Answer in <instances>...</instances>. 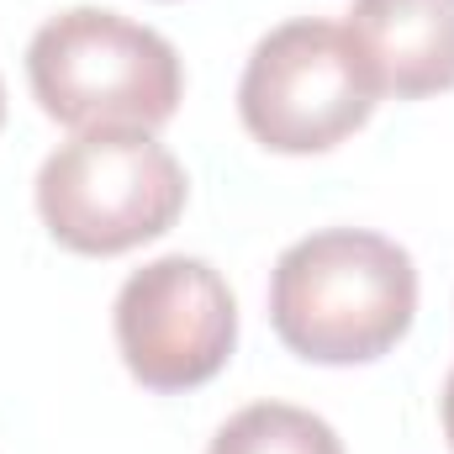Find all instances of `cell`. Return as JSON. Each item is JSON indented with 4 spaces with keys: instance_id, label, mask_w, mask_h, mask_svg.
I'll use <instances>...</instances> for the list:
<instances>
[{
    "instance_id": "obj_3",
    "label": "cell",
    "mask_w": 454,
    "mask_h": 454,
    "mask_svg": "<svg viewBox=\"0 0 454 454\" xmlns=\"http://www.w3.org/2000/svg\"><path fill=\"white\" fill-rule=\"evenodd\" d=\"M191 180L143 127H96L59 143L37 169V217L69 254L112 259L180 223Z\"/></svg>"
},
{
    "instance_id": "obj_8",
    "label": "cell",
    "mask_w": 454,
    "mask_h": 454,
    "mask_svg": "<svg viewBox=\"0 0 454 454\" xmlns=\"http://www.w3.org/2000/svg\"><path fill=\"white\" fill-rule=\"evenodd\" d=\"M439 423H444V439H450V450H454V370H450V380H444V396H439Z\"/></svg>"
},
{
    "instance_id": "obj_1",
    "label": "cell",
    "mask_w": 454,
    "mask_h": 454,
    "mask_svg": "<svg viewBox=\"0 0 454 454\" xmlns=\"http://www.w3.org/2000/svg\"><path fill=\"white\" fill-rule=\"evenodd\" d=\"M418 264L370 227L296 238L270 270V323L307 364H370L412 333Z\"/></svg>"
},
{
    "instance_id": "obj_5",
    "label": "cell",
    "mask_w": 454,
    "mask_h": 454,
    "mask_svg": "<svg viewBox=\"0 0 454 454\" xmlns=\"http://www.w3.org/2000/svg\"><path fill=\"white\" fill-rule=\"evenodd\" d=\"M112 333L121 364L148 391H196L223 375L238 343V301L196 254H164L132 270L116 291Z\"/></svg>"
},
{
    "instance_id": "obj_9",
    "label": "cell",
    "mask_w": 454,
    "mask_h": 454,
    "mask_svg": "<svg viewBox=\"0 0 454 454\" xmlns=\"http://www.w3.org/2000/svg\"><path fill=\"white\" fill-rule=\"evenodd\" d=\"M0 121H5V85H0Z\"/></svg>"
},
{
    "instance_id": "obj_2",
    "label": "cell",
    "mask_w": 454,
    "mask_h": 454,
    "mask_svg": "<svg viewBox=\"0 0 454 454\" xmlns=\"http://www.w3.org/2000/svg\"><path fill=\"white\" fill-rule=\"evenodd\" d=\"M27 85L43 112L74 132H153L180 112L185 64L164 32L106 5H69L32 32Z\"/></svg>"
},
{
    "instance_id": "obj_4",
    "label": "cell",
    "mask_w": 454,
    "mask_h": 454,
    "mask_svg": "<svg viewBox=\"0 0 454 454\" xmlns=\"http://www.w3.org/2000/svg\"><path fill=\"white\" fill-rule=\"evenodd\" d=\"M380 90L348 27L296 16L264 32L238 80V116L270 153H328L354 137Z\"/></svg>"
},
{
    "instance_id": "obj_7",
    "label": "cell",
    "mask_w": 454,
    "mask_h": 454,
    "mask_svg": "<svg viewBox=\"0 0 454 454\" xmlns=\"http://www.w3.org/2000/svg\"><path fill=\"white\" fill-rule=\"evenodd\" d=\"M207 454H343V439L307 407L254 402L217 428Z\"/></svg>"
},
{
    "instance_id": "obj_6",
    "label": "cell",
    "mask_w": 454,
    "mask_h": 454,
    "mask_svg": "<svg viewBox=\"0 0 454 454\" xmlns=\"http://www.w3.org/2000/svg\"><path fill=\"white\" fill-rule=\"evenodd\" d=\"M348 37L380 96L423 101L454 85V0H354Z\"/></svg>"
}]
</instances>
